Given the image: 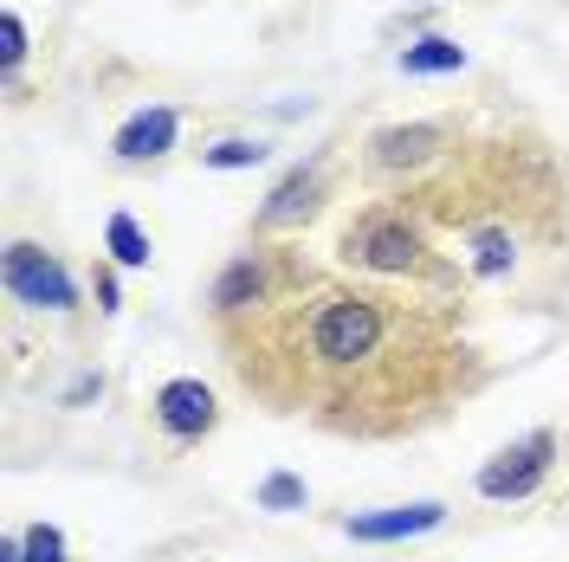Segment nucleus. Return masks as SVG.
<instances>
[{"instance_id":"obj_1","label":"nucleus","mask_w":569,"mask_h":562,"mask_svg":"<svg viewBox=\"0 0 569 562\" xmlns=\"http://www.w3.org/2000/svg\"><path fill=\"white\" fill-rule=\"evenodd\" d=\"M376 337H382V311L362 304V298H337V304L318 317V355L323 362H356V355L376 350Z\"/></svg>"},{"instance_id":"obj_2","label":"nucleus","mask_w":569,"mask_h":562,"mask_svg":"<svg viewBox=\"0 0 569 562\" xmlns=\"http://www.w3.org/2000/svg\"><path fill=\"white\" fill-rule=\"evenodd\" d=\"M550 453H557V440H550V433H525L518 446H505V453L479 472V492H486V498H525V492H537V479L550 472Z\"/></svg>"},{"instance_id":"obj_3","label":"nucleus","mask_w":569,"mask_h":562,"mask_svg":"<svg viewBox=\"0 0 569 562\" xmlns=\"http://www.w3.org/2000/svg\"><path fill=\"white\" fill-rule=\"evenodd\" d=\"M7 291H13L20 304H39V311H71V279L39 247L7 252Z\"/></svg>"},{"instance_id":"obj_4","label":"nucleus","mask_w":569,"mask_h":562,"mask_svg":"<svg viewBox=\"0 0 569 562\" xmlns=\"http://www.w3.org/2000/svg\"><path fill=\"white\" fill-rule=\"evenodd\" d=\"M156 414H162L169 433L194 440V433H208V426H213V394L201 382H169L162 394H156Z\"/></svg>"},{"instance_id":"obj_5","label":"nucleus","mask_w":569,"mask_h":562,"mask_svg":"<svg viewBox=\"0 0 569 562\" xmlns=\"http://www.w3.org/2000/svg\"><path fill=\"white\" fill-rule=\"evenodd\" d=\"M447 518L440 504H401V511H376V518H350L356 543H401V536H421Z\"/></svg>"},{"instance_id":"obj_6","label":"nucleus","mask_w":569,"mask_h":562,"mask_svg":"<svg viewBox=\"0 0 569 562\" xmlns=\"http://www.w3.org/2000/svg\"><path fill=\"white\" fill-rule=\"evenodd\" d=\"M176 142V110H142L130 117L123 130H117V155L123 162H149V155H162Z\"/></svg>"},{"instance_id":"obj_7","label":"nucleus","mask_w":569,"mask_h":562,"mask_svg":"<svg viewBox=\"0 0 569 562\" xmlns=\"http://www.w3.org/2000/svg\"><path fill=\"white\" fill-rule=\"evenodd\" d=\"M318 208V175H284L279 188H272V201L259 208V227H291V220H305V213Z\"/></svg>"},{"instance_id":"obj_8","label":"nucleus","mask_w":569,"mask_h":562,"mask_svg":"<svg viewBox=\"0 0 569 562\" xmlns=\"http://www.w3.org/2000/svg\"><path fill=\"white\" fill-rule=\"evenodd\" d=\"M356 252H362L376 272H408V265H415V233H408V227H369Z\"/></svg>"},{"instance_id":"obj_9","label":"nucleus","mask_w":569,"mask_h":562,"mask_svg":"<svg viewBox=\"0 0 569 562\" xmlns=\"http://www.w3.org/2000/svg\"><path fill=\"white\" fill-rule=\"evenodd\" d=\"M466 66V52L453 46V39H421V46H408L401 52V71L408 78H427V71H460Z\"/></svg>"},{"instance_id":"obj_10","label":"nucleus","mask_w":569,"mask_h":562,"mask_svg":"<svg viewBox=\"0 0 569 562\" xmlns=\"http://www.w3.org/2000/svg\"><path fill=\"white\" fill-rule=\"evenodd\" d=\"M433 142L440 137H433L427 123H415V130H382V137H376V155H382V162H421Z\"/></svg>"},{"instance_id":"obj_11","label":"nucleus","mask_w":569,"mask_h":562,"mask_svg":"<svg viewBox=\"0 0 569 562\" xmlns=\"http://www.w3.org/2000/svg\"><path fill=\"white\" fill-rule=\"evenodd\" d=\"M201 162H208V169H259V162H266V142H252V137H227V142H213Z\"/></svg>"},{"instance_id":"obj_12","label":"nucleus","mask_w":569,"mask_h":562,"mask_svg":"<svg viewBox=\"0 0 569 562\" xmlns=\"http://www.w3.org/2000/svg\"><path fill=\"white\" fill-rule=\"evenodd\" d=\"M110 252H117V265H149V240H142V227L130 213L110 220Z\"/></svg>"},{"instance_id":"obj_13","label":"nucleus","mask_w":569,"mask_h":562,"mask_svg":"<svg viewBox=\"0 0 569 562\" xmlns=\"http://www.w3.org/2000/svg\"><path fill=\"white\" fill-rule=\"evenodd\" d=\"M298 504H305V479H291V472H272L259 485V511H298Z\"/></svg>"},{"instance_id":"obj_14","label":"nucleus","mask_w":569,"mask_h":562,"mask_svg":"<svg viewBox=\"0 0 569 562\" xmlns=\"http://www.w3.org/2000/svg\"><path fill=\"white\" fill-rule=\"evenodd\" d=\"M252 291H259V265H252V259H240V265H233V272L220 279L213 304H240V298H252Z\"/></svg>"},{"instance_id":"obj_15","label":"nucleus","mask_w":569,"mask_h":562,"mask_svg":"<svg viewBox=\"0 0 569 562\" xmlns=\"http://www.w3.org/2000/svg\"><path fill=\"white\" fill-rule=\"evenodd\" d=\"M472 252H479V272H505V265H511V240H505V233H479Z\"/></svg>"},{"instance_id":"obj_16","label":"nucleus","mask_w":569,"mask_h":562,"mask_svg":"<svg viewBox=\"0 0 569 562\" xmlns=\"http://www.w3.org/2000/svg\"><path fill=\"white\" fill-rule=\"evenodd\" d=\"M27 562H66V536L59 530H27Z\"/></svg>"},{"instance_id":"obj_17","label":"nucleus","mask_w":569,"mask_h":562,"mask_svg":"<svg viewBox=\"0 0 569 562\" xmlns=\"http://www.w3.org/2000/svg\"><path fill=\"white\" fill-rule=\"evenodd\" d=\"M0 39H7V46H0V52H7V66H20V52H27V27H20L13 13H7V27H0Z\"/></svg>"}]
</instances>
